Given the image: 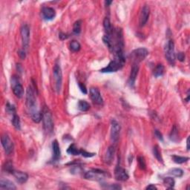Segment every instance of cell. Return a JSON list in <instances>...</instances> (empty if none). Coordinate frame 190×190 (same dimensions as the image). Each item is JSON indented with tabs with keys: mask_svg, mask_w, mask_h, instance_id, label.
<instances>
[{
	"mask_svg": "<svg viewBox=\"0 0 190 190\" xmlns=\"http://www.w3.org/2000/svg\"><path fill=\"white\" fill-rule=\"evenodd\" d=\"M91 105L85 100H79L78 102V108L81 111H87L90 109Z\"/></svg>",
	"mask_w": 190,
	"mask_h": 190,
	"instance_id": "cell-24",
	"label": "cell"
},
{
	"mask_svg": "<svg viewBox=\"0 0 190 190\" xmlns=\"http://www.w3.org/2000/svg\"><path fill=\"white\" fill-rule=\"evenodd\" d=\"M115 154V147L114 146H111L108 148L106 152H105V157H104V160L106 163L110 164L111 163L112 160H113Z\"/></svg>",
	"mask_w": 190,
	"mask_h": 190,
	"instance_id": "cell-18",
	"label": "cell"
},
{
	"mask_svg": "<svg viewBox=\"0 0 190 190\" xmlns=\"http://www.w3.org/2000/svg\"><path fill=\"white\" fill-rule=\"evenodd\" d=\"M78 85H79V89H80V91H82V93H83L84 94H86L87 92H88V91H87V88L86 87H85V85H84L83 83H82V82H79Z\"/></svg>",
	"mask_w": 190,
	"mask_h": 190,
	"instance_id": "cell-38",
	"label": "cell"
},
{
	"mask_svg": "<svg viewBox=\"0 0 190 190\" xmlns=\"http://www.w3.org/2000/svg\"><path fill=\"white\" fill-rule=\"evenodd\" d=\"M164 73V66H163L162 64H158V65H156L155 68L154 69V75L155 77H161L162 75Z\"/></svg>",
	"mask_w": 190,
	"mask_h": 190,
	"instance_id": "cell-22",
	"label": "cell"
},
{
	"mask_svg": "<svg viewBox=\"0 0 190 190\" xmlns=\"http://www.w3.org/2000/svg\"><path fill=\"white\" fill-rule=\"evenodd\" d=\"M112 3V1H105V4L106 6H109Z\"/></svg>",
	"mask_w": 190,
	"mask_h": 190,
	"instance_id": "cell-45",
	"label": "cell"
},
{
	"mask_svg": "<svg viewBox=\"0 0 190 190\" xmlns=\"http://www.w3.org/2000/svg\"><path fill=\"white\" fill-rule=\"evenodd\" d=\"M163 183H164V185L166 186L167 189H172L174 188V184H175V181H174V180L172 177H167L163 179Z\"/></svg>",
	"mask_w": 190,
	"mask_h": 190,
	"instance_id": "cell-23",
	"label": "cell"
},
{
	"mask_svg": "<svg viewBox=\"0 0 190 190\" xmlns=\"http://www.w3.org/2000/svg\"><path fill=\"white\" fill-rule=\"evenodd\" d=\"M153 155L156 158L157 160H158L159 162L163 163V159L162 158L161 155V152H160V149H159L158 146H155L153 148Z\"/></svg>",
	"mask_w": 190,
	"mask_h": 190,
	"instance_id": "cell-30",
	"label": "cell"
},
{
	"mask_svg": "<svg viewBox=\"0 0 190 190\" xmlns=\"http://www.w3.org/2000/svg\"><path fill=\"white\" fill-rule=\"evenodd\" d=\"M90 97H91V100L93 102L97 105H101L103 102V99H102V96H101L100 91L99 89L94 87L90 88Z\"/></svg>",
	"mask_w": 190,
	"mask_h": 190,
	"instance_id": "cell-13",
	"label": "cell"
},
{
	"mask_svg": "<svg viewBox=\"0 0 190 190\" xmlns=\"http://www.w3.org/2000/svg\"><path fill=\"white\" fill-rule=\"evenodd\" d=\"M121 127L119 123L115 120L111 121V140L113 143H116L117 142L120 137V133Z\"/></svg>",
	"mask_w": 190,
	"mask_h": 190,
	"instance_id": "cell-11",
	"label": "cell"
},
{
	"mask_svg": "<svg viewBox=\"0 0 190 190\" xmlns=\"http://www.w3.org/2000/svg\"><path fill=\"white\" fill-rule=\"evenodd\" d=\"M6 110L8 112L9 114H16V109H15L14 105H11L9 102H7V105H6Z\"/></svg>",
	"mask_w": 190,
	"mask_h": 190,
	"instance_id": "cell-36",
	"label": "cell"
},
{
	"mask_svg": "<svg viewBox=\"0 0 190 190\" xmlns=\"http://www.w3.org/2000/svg\"><path fill=\"white\" fill-rule=\"evenodd\" d=\"M13 176L16 179L17 181L19 183H25L28 179V174L25 172H21V171H15L13 172Z\"/></svg>",
	"mask_w": 190,
	"mask_h": 190,
	"instance_id": "cell-19",
	"label": "cell"
},
{
	"mask_svg": "<svg viewBox=\"0 0 190 190\" xmlns=\"http://www.w3.org/2000/svg\"><path fill=\"white\" fill-rule=\"evenodd\" d=\"M42 120L43 123V128L44 130L48 134L52 133L54 131V121H53L52 114L48 109V107L45 106L42 111Z\"/></svg>",
	"mask_w": 190,
	"mask_h": 190,
	"instance_id": "cell-3",
	"label": "cell"
},
{
	"mask_svg": "<svg viewBox=\"0 0 190 190\" xmlns=\"http://www.w3.org/2000/svg\"><path fill=\"white\" fill-rule=\"evenodd\" d=\"M126 63V59L124 57L123 53L117 54L114 55V59L110 62L109 64L105 68L100 70L102 73H112L119 71L123 67Z\"/></svg>",
	"mask_w": 190,
	"mask_h": 190,
	"instance_id": "cell-2",
	"label": "cell"
},
{
	"mask_svg": "<svg viewBox=\"0 0 190 190\" xmlns=\"http://www.w3.org/2000/svg\"><path fill=\"white\" fill-rule=\"evenodd\" d=\"M42 14L44 19L52 20L56 16V11L52 7H44L42 9Z\"/></svg>",
	"mask_w": 190,
	"mask_h": 190,
	"instance_id": "cell-17",
	"label": "cell"
},
{
	"mask_svg": "<svg viewBox=\"0 0 190 190\" xmlns=\"http://www.w3.org/2000/svg\"><path fill=\"white\" fill-rule=\"evenodd\" d=\"M165 56L170 65H174L175 63L176 54L174 52V44L172 40H169L166 43L164 48Z\"/></svg>",
	"mask_w": 190,
	"mask_h": 190,
	"instance_id": "cell-4",
	"label": "cell"
},
{
	"mask_svg": "<svg viewBox=\"0 0 190 190\" xmlns=\"http://www.w3.org/2000/svg\"><path fill=\"white\" fill-rule=\"evenodd\" d=\"M146 189H152V190H155V189H158L157 186L154 184H149V186H147L146 187Z\"/></svg>",
	"mask_w": 190,
	"mask_h": 190,
	"instance_id": "cell-43",
	"label": "cell"
},
{
	"mask_svg": "<svg viewBox=\"0 0 190 190\" xmlns=\"http://www.w3.org/2000/svg\"><path fill=\"white\" fill-rule=\"evenodd\" d=\"M114 177L116 180H120V181H126L129 179V176L125 169L121 167L120 165H117L115 168Z\"/></svg>",
	"mask_w": 190,
	"mask_h": 190,
	"instance_id": "cell-12",
	"label": "cell"
},
{
	"mask_svg": "<svg viewBox=\"0 0 190 190\" xmlns=\"http://www.w3.org/2000/svg\"><path fill=\"white\" fill-rule=\"evenodd\" d=\"M21 37L22 41L23 49L25 51L28 48L30 42V29L28 25L25 24L21 28Z\"/></svg>",
	"mask_w": 190,
	"mask_h": 190,
	"instance_id": "cell-10",
	"label": "cell"
},
{
	"mask_svg": "<svg viewBox=\"0 0 190 190\" xmlns=\"http://www.w3.org/2000/svg\"><path fill=\"white\" fill-rule=\"evenodd\" d=\"M3 169H4L5 172H8V173L13 174L14 172V169L13 167V163L11 161H7L3 166Z\"/></svg>",
	"mask_w": 190,
	"mask_h": 190,
	"instance_id": "cell-33",
	"label": "cell"
},
{
	"mask_svg": "<svg viewBox=\"0 0 190 190\" xmlns=\"http://www.w3.org/2000/svg\"><path fill=\"white\" fill-rule=\"evenodd\" d=\"M177 58L179 61L183 62L185 60V54L183 52H179L177 54Z\"/></svg>",
	"mask_w": 190,
	"mask_h": 190,
	"instance_id": "cell-39",
	"label": "cell"
},
{
	"mask_svg": "<svg viewBox=\"0 0 190 190\" xmlns=\"http://www.w3.org/2000/svg\"><path fill=\"white\" fill-rule=\"evenodd\" d=\"M80 155L82 156L85 157V158H91V157H94L96 154L91 153V152H86V151L83 150V149H80Z\"/></svg>",
	"mask_w": 190,
	"mask_h": 190,
	"instance_id": "cell-37",
	"label": "cell"
},
{
	"mask_svg": "<svg viewBox=\"0 0 190 190\" xmlns=\"http://www.w3.org/2000/svg\"><path fill=\"white\" fill-rule=\"evenodd\" d=\"M26 106L34 123H40L42 120V112L37 109V99L32 86L28 87L26 91Z\"/></svg>",
	"mask_w": 190,
	"mask_h": 190,
	"instance_id": "cell-1",
	"label": "cell"
},
{
	"mask_svg": "<svg viewBox=\"0 0 190 190\" xmlns=\"http://www.w3.org/2000/svg\"><path fill=\"white\" fill-rule=\"evenodd\" d=\"M107 173L104 171L100 170V169H91V171H88V172H85V179L90 180H96V181H100V180L105 179V177H106Z\"/></svg>",
	"mask_w": 190,
	"mask_h": 190,
	"instance_id": "cell-7",
	"label": "cell"
},
{
	"mask_svg": "<svg viewBox=\"0 0 190 190\" xmlns=\"http://www.w3.org/2000/svg\"><path fill=\"white\" fill-rule=\"evenodd\" d=\"M155 136L157 137V138H158L159 140H160V141H163V135H162V134L160 133V132H159L158 130H155Z\"/></svg>",
	"mask_w": 190,
	"mask_h": 190,
	"instance_id": "cell-41",
	"label": "cell"
},
{
	"mask_svg": "<svg viewBox=\"0 0 190 190\" xmlns=\"http://www.w3.org/2000/svg\"><path fill=\"white\" fill-rule=\"evenodd\" d=\"M81 27H82V21L81 20L76 21L73 26V33L76 35H78L81 32Z\"/></svg>",
	"mask_w": 190,
	"mask_h": 190,
	"instance_id": "cell-31",
	"label": "cell"
},
{
	"mask_svg": "<svg viewBox=\"0 0 190 190\" xmlns=\"http://www.w3.org/2000/svg\"><path fill=\"white\" fill-rule=\"evenodd\" d=\"M18 54H19V57L22 59V60H25V59L26 54H25V51L24 49L20 50V51H19Z\"/></svg>",
	"mask_w": 190,
	"mask_h": 190,
	"instance_id": "cell-40",
	"label": "cell"
},
{
	"mask_svg": "<svg viewBox=\"0 0 190 190\" xmlns=\"http://www.w3.org/2000/svg\"><path fill=\"white\" fill-rule=\"evenodd\" d=\"M1 142L6 155H9L13 152V143L7 134H4L1 138Z\"/></svg>",
	"mask_w": 190,
	"mask_h": 190,
	"instance_id": "cell-9",
	"label": "cell"
},
{
	"mask_svg": "<svg viewBox=\"0 0 190 190\" xmlns=\"http://www.w3.org/2000/svg\"><path fill=\"white\" fill-rule=\"evenodd\" d=\"M69 48L70 50L73 52H77L80 50L81 48V46L79 44V42L76 41V40H72V41L69 44Z\"/></svg>",
	"mask_w": 190,
	"mask_h": 190,
	"instance_id": "cell-29",
	"label": "cell"
},
{
	"mask_svg": "<svg viewBox=\"0 0 190 190\" xmlns=\"http://www.w3.org/2000/svg\"><path fill=\"white\" fill-rule=\"evenodd\" d=\"M138 71H139V65L137 64H133L132 67V70H131L130 75H129V80H128V83L131 87H133L135 83V80H136L137 77H138Z\"/></svg>",
	"mask_w": 190,
	"mask_h": 190,
	"instance_id": "cell-16",
	"label": "cell"
},
{
	"mask_svg": "<svg viewBox=\"0 0 190 190\" xmlns=\"http://www.w3.org/2000/svg\"><path fill=\"white\" fill-rule=\"evenodd\" d=\"M169 138H170L171 141H174V142H177V141H178V131H177V127H176L175 126H174L173 128H172V131H171L170 135H169Z\"/></svg>",
	"mask_w": 190,
	"mask_h": 190,
	"instance_id": "cell-26",
	"label": "cell"
},
{
	"mask_svg": "<svg viewBox=\"0 0 190 190\" xmlns=\"http://www.w3.org/2000/svg\"><path fill=\"white\" fill-rule=\"evenodd\" d=\"M68 37H69V36H68V34H65V33H63V32L60 33V34H59V37H60L62 40H66L67 38H68Z\"/></svg>",
	"mask_w": 190,
	"mask_h": 190,
	"instance_id": "cell-42",
	"label": "cell"
},
{
	"mask_svg": "<svg viewBox=\"0 0 190 190\" xmlns=\"http://www.w3.org/2000/svg\"><path fill=\"white\" fill-rule=\"evenodd\" d=\"M138 165H139V167L141 169H146V160H145V158H143V156H140L138 157Z\"/></svg>",
	"mask_w": 190,
	"mask_h": 190,
	"instance_id": "cell-35",
	"label": "cell"
},
{
	"mask_svg": "<svg viewBox=\"0 0 190 190\" xmlns=\"http://www.w3.org/2000/svg\"><path fill=\"white\" fill-rule=\"evenodd\" d=\"M54 77L55 80V88L57 93H60L61 91L62 85H63V73H62L61 67L60 63H55L54 66Z\"/></svg>",
	"mask_w": 190,
	"mask_h": 190,
	"instance_id": "cell-6",
	"label": "cell"
},
{
	"mask_svg": "<svg viewBox=\"0 0 190 190\" xmlns=\"http://www.w3.org/2000/svg\"><path fill=\"white\" fill-rule=\"evenodd\" d=\"M103 26L104 28H105V34H108V33H110L113 30V28H112L111 22H110V19L108 17H105V18L104 19Z\"/></svg>",
	"mask_w": 190,
	"mask_h": 190,
	"instance_id": "cell-27",
	"label": "cell"
},
{
	"mask_svg": "<svg viewBox=\"0 0 190 190\" xmlns=\"http://www.w3.org/2000/svg\"><path fill=\"white\" fill-rule=\"evenodd\" d=\"M67 153L71 155H80V149H77L76 145L74 143H72L69 146V147L67 149Z\"/></svg>",
	"mask_w": 190,
	"mask_h": 190,
	"instance_id": "cell-21",
	"label": "cell"
},
{
	"mask_svg": "<svg viewBox=\"0 0 190 190\" xmlns=\"http://www.w3.org/2000/svg\"><path fill=\"white\" fill-rule=\"evenodd\" d=\"M0 188L1 189H16V186L14 183L7 179H1L0 180Z\"/></svg>",
	"mask_w": 190,
	"mask_h": 190,
	"instance_id": "cell-20",
	"label": "cell"
},
{
	"mask_svg": "<svg viewBox=\"0 0 190 190\" xmlns=\"http://www.w3.org/2000/svg\"><path fill=\"white\" fill-rule=\"evenodd\" d=\"M10 82H11V88L13 94L18 98L22 97L24 95V88H23L19 77L16 75H13V77H11Z\"/></svg>",
	"mask_w": 190,
	"mask_h": 190,
	"instance_id": "cell-8",
	"label": "cell"
},
{
	"mask_svg": "<svg viewBox=\"0 0 190 190\" xmlns=\"http://www.w3.org/2000/svg\"><path fill=\"white\" fill-rule=\"evenodd\" d=\"M149 14H150V8H149V6L144 5L143 8L141 9V14H140L139 24L141 27H143L147 23Z\"/></svg>",
	"mask_w": 190,
	"mask_h": 190,
	"instance_id": "cell-14",
	"label": "cell"
},
{
	"mask_svg": "<svg viewBox=\"0 0 190 190\" xmlns=\"http://www.w3.org/2000/svg\"><path fill=\"white\" fill-rule=\"evenodd\" d=\"M149 55V51L145 48H139L134 50L131 54L130 57L133 64H137L138 65L141 62L144 60L147 56Z\"/></svg>",
	"mask_w": 190,
	"mask_h": 190,
	"instance_id": "cell-5",
	"label": "cell"
},
{
	"mask_svg": "<svg viewBox=\"0 0 190 190\" xmlns=\"http://www.w3.org/2000/svg\"><path fill=\"white\" fill-rule=\"evenodd\" d=\"M102 187L103 189H121L122 187H121L120 185L118 184H110V185H107V184H102Z\"/></svg>",
	"mask_w": 190,
	"mask_h": 190,
	"instance_id": "cell-34",
	"label": "cell"
},
{
	"mask_svg": "<svg viewBox=\"0 0 190 190\" xmlns=\"http://www.w3.org/2000/svg\"><path fill=\"white\" fill-rule=\"evenodd\" d=\"M172 160L176 163H178V164H182V163H184L186 162H187L189 160V158L188 157H182V156H178V155H172Z\"/></svg>",
	"mask_w": 190,
	"mask_h": 190,
	"instance_id": "cell-25",
	"label": "cell"
},
{
	"mask_svg": "<svg viewBox=\"0 0 190 190\" xmlns=\"http://www.w3.org/2000/svg\"><path fill=\"white\" fill-rule=\"evenodd\" d=\"M12 124H13V126L16 128V129L20 130V128H21L20 119H19V117L16 114H13V117H12Z\"/></svg>",
	"mask_w": 190,
	"mask_h": 190,
	"instance_id": "cell-32",
	"label": "cell"
},
{
	"mask_svg": "<svg viewBox=\"0 0 190 190\" xmlns=\"http://www.w3.org/2000/svg\"><path fill=\"white\" fill-rule=\"evenodd\" d=\"M186 145H187V146H186L187 150H189V138H188L187 140H186Z\"/></svg>",
	"mask_w": 190,
	"mask_h": 190,
	"instance_id": "cell-44",
	"label": "cell"
},
{
	"mask_svg": "<svg viewBox=\"0 0 190 190\" xmlns=\"http://www.w3.org/2000/svg\"><path fill=\"white\" fill-rule=\"evenodd\" d=\"M51 147H52V161H58L61 157V151H60V145L57 140H54L53 141Z\"/></svg>",
	"mask_w": 190,
	"mask_h": 190,
	"instance_id": "cell-15",
	"label": "cell"
},
{
	"mask_svg": "<svg viewBox=\"0 0 190 190\" xmlns=\"http://www.w3.org/2000/svg\"><path fill=\"white\" fill-rule=\"evenodd\" d=\"M169 174L177 177H181L183 175V171L180 168H173L169 171Z\"/></svg>",
	"mask_w": 190,
	"mask_h": 190,
	"instance_id": "cell-28",
	"label": "cell"
}]
</instances>
